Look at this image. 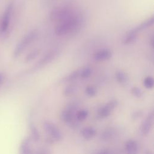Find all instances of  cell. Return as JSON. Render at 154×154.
I'll return each instance as SVG.
<instances>
[{
  "label": "cell",
  "mask_w": 154,
  "mask_h": 154,
  "mask_svg": "<svg viewBox=\"0 0 154 154\" xmlns=\"http://www.w3.org/2000/svg\"><path fill=\"white\" fill-rule=\"evenodd\" d=\"M81 22V17L75 13L67 19L58 22L55 28V33L57 35H64L77 29Z\"/></svg>",
  "instance_id": "cell-1"
},
{
  "label": "cell",
  "mask_w": 154,
  "mask_h": 154,
  "mask_svg": "<svg viewBox=\"0 0 154 154\" xmlns=\"http://www.w3.org/2000/svg\"><path fill=\"white\" fill-rule=\"evenodd\" d=\"M37 35V32L35 29H33L25 34L16 46L13 51V57L14 58H17L25 49L35 40Z\"/></svg>",
  "instance_id": "cell-2"
},
{
  "label": "cell",
  "mask_w": 154,
  "mask_h": 154,
  "mask_svg": "<svg viewBox=\"0 0 154 154\" xmlns=\"http://www.w3.org/2000/svg\"><path fill=\"white\" fill-rule=\"evenodd\" d=\"M73 9L69 6H61L53 9L50 14L52 21L60 22L74 14Z\"/></svg>",
  "instance_id": "cell-3"
},
{
  "label": "cell",
  "mask_w": 154,
  "mask_h": 154,
  "mask_svg": "<svg viewBox=\"0 0 154 154\" xmlns=\"http://www.w3.org/2000/svg\"><path fill=\"white\" fill-rule=\"evenodd\" d=\"M43 125L45 132L53 140L55 141H59L61 140L63 135L60 129L54 123L49 121H46L43 123Z\"/></svg>",
  "instance_id": "cell-4"
},
{
  "label": "cell",
  "mask_w": 154,
  "mask_h": 154,
  "mask_svg": "<svg viewBox=\"0 0 154 154\" xmlns=\"http://www.w3.org/2000/svg\"><path fill=\"white\" fill-rule=\"evenodd\" d=\"M13 8V2L11 1L8 3L6 7L4 14L2 15V19L0 22V26L1 32H5L9 27L11 14Z\"/></svg>",
  "instance_id": "cell-5"
},
{
  "label": "cell",
  "mask_w": 154,
  "mask_h": 154,
  "mask_svg": "<svg viewBox=\"0 0 154 154\" xmlns=\"http://www.w3.org/2000/svg\"><path fill=\"white\" fill-rule=\"evenodd\" d=\"M118 102L116 100L109 101L104 106H102L98 111L97 116L100 119H104L110 115L112 111L117 106Z\"/></svg>",
  "instance_id": "cell-6"
},
{
  "label": "cell",
  "mask_w": 154,
  "mask_h": 154,
  "mask_svg": "<svg viewBox=\"0 0 154 154\" xmlns=\"http://www.w3.org/2000/svg\"><path fill=\"white\" fill-rule=\"evenodd\" d=\"M19 154H32L31 141L29 137L24 138L20 142L19 148Z\"/></svg>",
  "instance_id": "cell-7"
},
{
  "label": "cell",
  "mask_w": 154,
  "mask_h": 154,
  "mask_svg": "<svg viewBox=\"0 0 154 154\" xmlns=\"http://www.w3.org/2000/svg\"><path fill=\"white\" fill-rule=\"evenodd\" d=\"M55 51H50L48 52L46 55H45L44 57H43L35 65L34 69H38L43 67L47 64L49 63L54 57H55Z\"/></svg>",
  "instance_id": "cell-8"
},
{
  "label": "cell",
  "mask_w": 154,
  "mask_h": 154,
  "mask_svg": "<svg viewBox=\"0 0 154 154\" xmlns=\"http://www.w3.org/2000/svg\"><path fill=\"white\" fill-rule=\"evenodd\" d=\"M153 113L151 112L146 117L141 125V132L144 135H147L150 132L153 123Z\"/></svg>",
  "instance_id": "cell-9"
},
{
  "label": "cell",
  "mask_w": 154,
  "mask_h": 154,
  "mask_svg": "<svg viewBox=\"0 0 154 154\" xmlns=\"http://www.w3.org/2000/svg\"><path fill=\"white\" fill-rule=\"evenodd\" d=\"M112 56V52L107 49H102L96 52L93 55V58L96 61H100L109 59Z\"/></svg>",
  "instance_id": "cell-10"
},
{
  "label": "cell",
  "mask_w": 154,
  "mask_h": 154,
  "mask_svg": "<svg viewBox=\"0 0 154 154\" xmlns=\"http://www.w3.org/2000/svg\"><path fill=\"white\" fill-rule=\"evenodd\" d=\"M125 149L126 154H137L138 152V146L136 141L129 140L125 143Z\"/></svg>",
  "instance_id": "cell-11"
},
{
  "label": "cell",
  "mask_w": 154,
  "mask_h": 154,
  "mask_svg": "<svg viewBox=\"0 0 154 154\" xmlns=\"http://www.w3.org/2000/svg\"><path fill=\"white\" fill-rule=\"evenodd\" d=\"M81 134L84 138L86 140H90L96 135V129L93 127L87 126L82 129Z\"/></svg>",
  "instance_id": "cell-12"
},
{
  "label": "cell",
  "mask_w": 154,
  "mask_h": 154,
  "mask_svg": "<svg viewBox=\"0 0 154 154\" xmlns=\"http://www.w3.org/2000/svg\"><path fill=\"white\" fill-rule=\"evenodd\" d=\"M73 110V106H69L66 109L62 111L61 114V119L66 122L69 123L73 119V113L72 111Z\"/></svg>",
  "instance_id": "cell-13"
},
{
  "label": "cell",
  "mask_w": 154,
  "mask_h": 154,
  "mask_svg": "<svg viewBox=\"0 0 154 154\" xmlns=\"http://www.w3.org/2000/svg\"><path fill=\"white\" fill-rule=\"evenodd\" d=\"M153 23V17H152L150 18H149L148 19L146 20L145 21L143 22L141 24H140L138 26H137V27L134 28L133 29L134 31H135V32L137 34H138L139 32L140 31H141L143 29H144L148 27H149L150 26H151Z\"/></svg>",
  "instance_id": "cell-14"
},
{
  "label": "cell",
  "mask_w": 154,
  "mask_h": 154,
  "mask_svg": "<svg viewBox=\"0 0 154 154\" xmlns=\"http://www.w3.org/2000/svg\"><path fill=\"white\" fill-rule=\"evenodd\" d=\"M116 80L121 84H125L128 81V75L122 70H117L115 73Z\"/></svg>",
  "instance_id": "cell-15"
},
{
  "label": "cell",
  "mask_w": 154,
  "mask_h": 154,
  "mask_svg": "<svg viewBox=\"0 0 154 154\" xmlns=\"http://www.w3.org/2000/svg\"><path fill=\"white\" fill-rule=\"evenodd\" d=\"M29 130L31 137L34 141H38L40 139L39 132L33 123L29 124Z\"/></svg>",
  "instance_id": "cell-16"
},
{
  "label": "cell",
  "mask_w": 154,
  "mask_h": 154,
  "mask_svg": "<svg viewBox=\"0 0 154 154\" xmlns=\"http://www.w3.org/2000/svg\"><path fill=\"white\" fill-rule=\"evenodd\" d=\"M137 34H138L135 33L132 29L131 30L123 39V43L126 45H128L134 42L137 37Z\"/></svg>",
  "instance_id": "cell-17"
},
{
  "label": "cell",
  "mask_w": 154,
  "mask_h": 154,
  "mask_svg": "<svg viewBox=\"0 0 154 154\" xmlns=\"http://www.w3.org/2000/svg\"><path fill=\"white\" fill-rule=\"evenodd\" d=\"M40 53V51L38 49H35V50H33L32 51H31V52H29L25 58V63H28L30 62L31 61H32L33 60L35 59L38 54Z\"/></svg>",
  "instance_id": "cell-18"
},
{
  "label": "cell",
  "mask_w": 154,
  "mask_h": 154,
  "mask_svg": "<svg viewBox=\"0 0 154 154\" xmlns=\"http://www.w3.org/2000/svg\"><path fill=\"white\" fill-rule=\"evenodd\" d=\"M78 76H79V70H75L73 72L70 73L68 75H67L63 79V81H64V82H70V81H72L75 80Z\"/></svg>",
  "instance_id": "cell-19"
},
{
  "label": "cell",
  "mask_w": 154,
  "mask_h": 154,
  "mask_svg": "<svg viewBox=\"0 0 154 154\" xmlns=\"http://www.w3.org/2000/svg\"><path fill=\"white\" fill-rule=\"evenodd\" d=\"M91 69L88 66H86L82 68L81 70H79V76L82 78H87L91 75Z\"/></svg>",
  "instance_id": "cell-20"
},
{
  "label": "cell",
  "mask_w": 154,
  "mask_h": 154,
  "mask_svg": "<svg viewBox=\"0 0 154 154\" xmlns=\"http://www.w3.org/2000/svg\"><path fill=\"white\" fill-rule=\"evenodd\" d=\"M153 84H154V81H153V78L152 77L148 76L144 79L143 85L147 89L152 88L153 87Z\"/></svg>",
  "instance_id": "cell-21"
},
{
  "label": "cell",
  "mask_w": 154,
  "mask_h": 154,
  "mask_svg": "<svg viewBox=\"0 0 154 154\" xmlns=\"http://www.w3.org/2000/svg\"><path fill=\"white\" fill-rule=\"evenodd\" d=\"M88 115V111L86 109H81L76 114V118L79 121L84 120Z\"/></svg>",
  "instance_id": "cell-22"
},
{
  "label": "cell",
  "mask_w": 154,
  "mask_h": 154,
  "mask_svg": "<svg viewBox=\"0 0 154 154\" xmlns=\"http://www.w3.org/2000/svg\"><path fill=\"white\" fill-rule=\"evenodd\" d=\"M132 94L137 98H140L143 96V90L138 87H134L131 90Z\"/></svg>",
  "instance_id": "cell-23"
},
{
  "label": "cell",
  "mask_w": 154,
  "mask_h": 154,
  "mask_svg": "<svg viewBox=\"0 0 154 154\" xmlns=\"http://www.w3.org/2000/svg\"><path fill=\"white\" fill-rule=\"evenodd\" d=\"M85 94L89 97H93L96 94V89L93 86H88L85 88Z\"/></svg>",
  "instance_id": "cell-24"
},
{
  "label": "cell",
  "mask_w": 154,
  "mask_h": 154,
  "mask_svg": "<svg viewBox=\"0 0 154 154\" xmlns=\"http://www.w3.org/2000/svg\"><path fill=\"white\" fill-rule=\"evenodd\" d=\"M114 132L112 131V130H106L105 131L102 135V138L105 140H108L109 139H110L114 135Z\"/></svg>",
  "instance_id": "cell-25"
},
{
  "label": "cell",
  "mask_w": 154,
  "mask_h": 154,
  "mask_svg": "<svg viewBox=\"0 0 154 154\" xmlns=\"http://www.w3.org/2000/svg\"><path fill=\"white\" fill-rule=\"evenodd\" d=\"M74 91H75V88H74V87L69 86V87H67L65 89V90H64V94H65L66 96H69V95L72 94L74 92Z\"/></svg>",
  "instance_id": "cell-26"
},
{
  "label": "cell",
  "mask_w": 154,
  "mask_h": 154,
  "mask_svg": "<svg viewBox=\"0 0 154 154\" xmlns=\"http://www.w3.org/2000/svg\"><path fill=\"white\" fill-rule=\"evenodd\" d=\"M5 79V75L3 73H0V86L2 85Z\"/></svg>",
  "instance_id": "cell-27"
},
{
  "label": "cell",
  "mask_w": 154,
  "mask_h": 154,
  "mask_svg": "<svg viewBox=\"0 0 154 154\" xmlns=\"http://www.w3.org/2000/svg\"><path fill=\"white\" fill-rule=\"evenodd\" d=\"M37 154H48V152H46V150L43 149V150H40L38 152Z\"/></svg>",
  "instance_id": "cell-28"
},
{
  "label": "cell",
  "mask_w": 154,
  "mask_h": 154,
  "mask_svg": "<svg viewBox=\"0 0 154 154\" xmlns=\"http://www.w3.org/2000/svg\"><path fill=\"white\" fill-rule=\"evenodd\" d=\"M145 154H153V153L152 152H150V151H147V152H146L145 153Z\"/></svg>",
  "instance_id": "cell-29"
},
{
  "label": "cell",
  "mask_w": 154,
  "mask_h": 154,
  "mask_svg": "<svg viewBox=\"0 0 154 154\" xmlns=\"http://www.w3.org/2000/svg\"><path fill=\"white\" fill-rule=\"evenodd\" d=\"M100 154H108V153H105V152H103V153H101Z\"/></svg>",
  "instance_id": "cell-30"
},
{
  "label": "cell",
  "mask_w": 154,
  "mask_h": 154,
  "mask_svg": "<svg viewBox=\"0 0 154 154\" xmlns=\"http://www.w3.org/2000/svg\"><path fill=\"white\" fill-rule=\"evenodd\" d=\"M0 32H1V26H0Z\"/></svg>",
  "instance_id": "cell-31"
}]
</instances>
